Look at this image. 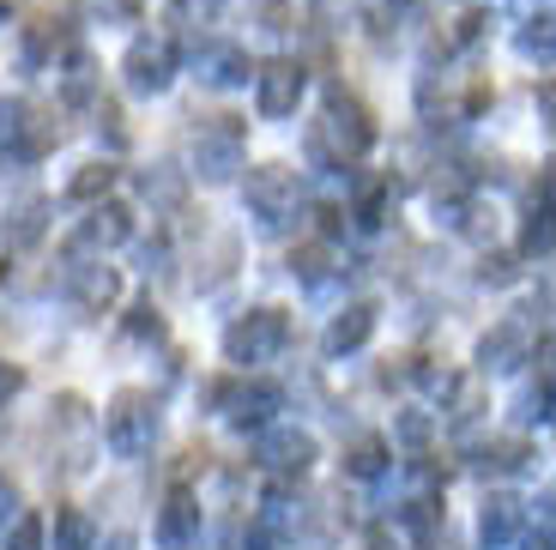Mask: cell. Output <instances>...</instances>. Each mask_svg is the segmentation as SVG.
Returning <instances> with one entry per match:
<instances>
[{"mask_svg":"<svg viewBox=\"0 0 556 550\" xmlns=\"http://www.w3.org/2000/svg\"><path fill=\"white\" fill-rule=\"evenodd\" d=\"M369 139H376V127H369V110H363L351 91H327V115L320 122H308V158H315L320 170H345L357 164L363 152H369Z\"/></svg>","mask_w":556,"mask_h":550,"instance_id":"1","label":"cell"},{"mask_svg":"<svg viewBox=\"0 0 556 550\" xmlns=\"http://www.w3.org/2000/svg\"><path fill=\"white\" fill-rule=\"evenodd\" d=\"M152 429H157V399L139 393V387H122L103 412V441L115 454H139V448H152Z\"/></svg>","mask_w":556,"mask_h":550,"instance_id":"2","label":"cell"},{"mask_svg":"<svg viewBox=\"0 0 556 550\" xmlns=\"http://www.w3.org/2000/svg\"><path fill=\"white\" fill-rule=\"evenodd\" d=\"M285 339H291L285 309H249L237 327L224 333V351H230L237 363H266V358H278V351H285Z\"/></svg>","mask_w":556,"mask_h":550,"instance_id":"3","label":"cell"},{"mask_svg":"<svg viewBox=\"0 0 556 550\" xmlns=\"http://www.w3.org/2000/svg\"><path fill=\"white\" fill-rule=\"evenodd\" d=\"M212 122H218V127L200 134L194 164H200V176H206V182H230L242 170V122H237V115H212Z\"/></svg>","mask_w":556,"mask_h":550,"instance_id":"4","label":"cell"},{"mask_svg":"<svg viewBox=\"0 0 556 550\" xmlns=\"http://www.w3.org/2000/svg\"><path fill=\"white\" fill-rule=\"evenodd\" d=\"M249 207L261 212L266 230H273V224H285V212L296 207V170H285V164L249 170Z\"/></svg>","mask_w":556,"mask_h":550,"instance_id":"5","label":"cell"},{"mask_svg":"<svg viewBox=\"0 0 556 550\" xmlns=\"http://www.w3.org/2000/svg\"><path fill=\"white\" fill-rule=\"evenodd\" d=\"M303 85H308V73L296 67V61H273V67H261V91H254V103H261L266 122H285V115L303 103Z\"/></svg>","mask_w":556,"mask_h":550,"instance_id":"6","label":"cell"},{"mask_svg":"<svg viewBox=\"0 0 556 550\" xmlns=\"http://www.w3.org/2000/svg\"><path fill=\"white\" fill-rule=\"evenodd\" d=\"M169 73H176V42L169 37H139L127 49V85L134 91H164Z\"/></svg>","mask_w":556,"mask_h":550,"instance_id":"7","label":"cell"},{"mask_svg":"<svg viewBox=\"0 0 556 550\" xmlns=\"http://www.w3.org/2000/svg\"><path fill=\"white\" fill-rule=\"evenodd\" d=\"M206 399H224V405H230V424H237V429H254V424H266V417L278 412V387H273V382H249V387L212 382Z\"/></svg>","mask_w":556,"mask_h":550,"instance_id":"8","label":"cell"},{"mask_svg":"<svg viewBox=\"0 0 556 550\" xmlns=\"http://www.w3.org/2000/svg\"><path fill=\"white\" fill-rule=\"evenodd\" d=\"M115 297H122V273H115V266L91 261V266H79V273H73V303H79L85 315L115 309Z\"/></svg>","mask_w":556,"mask_h":550,"instance_id":"9","label":"cell"},{"mask_svg":"<svg viewBox=\"0 0 556 550\" xmlns=\"http://www.w3.org/2000/svg\"><path fill=\"white\" fill-rule=\"evenodd\" d=\"M261 460L273 472H308V460H315V436L308 429H273L261 448Z\"/></svg>","mask_w":556,"mask_h":550,"instance_id":"10","label":"cell"},{"mask_svg":"<svg viewBox=\"0 0 556 550\" xmlns=\"http://www.w3.org/2000/svg\"><path fill=\"white\" fill-rule=\"evenodd\" d=\"M194 533H200V502H194L188 490H176V496L164 502V514H157V545H164V550H181Z\"/></svg>","mask_w":556,"mask_h":550,"instance_id":"11","label":"cell"},{"mask_svg":"<svg viewBox=\"0 0 556 550\" xmlns=\"http://www.w3.org/2000/svg\"><path fill=\"white\" fill-rule=\"evenodd\" d=\"M369 333H376V303H351L345 315L327 327V351H333V358H345V351L369 345Z\"/></svg>","mask_w":556,"mask_h":550,"instance_id":"12","label":"cell"},{"mask_svg":"<svg viewBox=\"0 0 556 550\" xmlns=\"http://www.w3.org/2000/svg\"><path fill=\"white\" fill-rule=\"evenodd\" d=\"M127 236H134V218H127V207H110V200L79 224V242L85 248H115V242H127Z\"/></svg>","mask_w":556,"mask_h":550,"instance_id":"13","label":"cell"},{"mask_svg":"<svg viewBox=\"0 0 556 550\" xmlns=\"http://www.w3.org/2000/svg\"><path fill=\"white\" fill-rule=\"evenodd\" d=\"M515 533H520V502H515V496H490V502H484V521H478L484 550H502Z\"/></svg>","mask_w":556,"mask_h":550,"instance_id":"14","label":"cell"},{"mask_svg":"<svg viewBox=\"0 0 556 550\" xmlns=\"http://www.w3.org/2000/svg\"><path fill=\"white\" fill-rule=\"evenodd\" d=\"M333 266H339L333 242H303V248H291V273L303 278V285H327V278H333Z\"/></svg>","mask_w":556,"mask_h":550,"instance_id":"15","label":"cell"},{"mask_svg":"<svg viewBox=\"0 0 556 550\" xmlns=\"http://www.w3.org/2000/svg\"><path fill=\"white\" fill-rule=\"evenodd\" d=\"M91 91H98V67H91V55H85V49H67L61 97H67V103H91Z\"/></svg>","mask_w":556,"mask_h":550,"instance_id":"16","label":"cell"},{"mask_svg":"<svg viewBox=\"0 0 556 550\" xmlns=\"http://www.w3.org/2000/svg\"><path fill=\"white\" fill-rule=\"evenodd\" d=\"M200 73H206L212 85H242L254 67H249L242 49H206V55H200Z\"/></svg>","mask_w":556,"mask_h":550,"instance_id":"17","label":"cell"},{"mask_svg":"<svg viewBox=\"0 0 556 550\" xmlns=\"http://www.w3.org/2000/svg\"><path fill=\"white\" fill-rule=\"evenodd\" d=\"M115 176H122V170L115 164H85L79 176H73V200H85V207H98V200H110V188H115Z\"/></svg>","mask_w":556,"mask_h":550,"instance_id":"18","label":"cell"},{"mask_svg":"<svg viewBox=\"0 0 556 550\" xmlns=\"http://www.w3.org/2000/svg\"><path fill=\"white\" fill-rule=\"evenodd\" d=\"M478 358H484V370H515V358H520V327L515 321L490 333V339L478 345Z\"/></svg>","mask_w":556,"mask_h":550,"instance_id":"19","label":"cell"},{"mask_svg":"<svg viewBox=\"0 0 556 550\" xmlns=\"http://www.w3.org/2000/svg\"><path fill=\"white\" fill-rule=\"evenodd\" d=\"M381 466H388V448H381L376 436H363L357 448L345 454V472H351V478H381Z\"/></svg>","mask_w":556,"mask_h":550,"instance_id":"20","label":"cell"},{"mask_svg":"<svg viewBox=\"0 0 556 550\" xmlns=\"http://www.w3.org/2000/svg\"><path fill=\"white\" fill-rule=\"evenodd\" d=\"M55 550H91V521H85L79 509L55 514Z\"/></svg>","mask_w":556,"mask_h":550,"instance_id":"21","label":"cell"},{"mask_svg":"<svg viewBox=\"0 0 556 550\" xmlns=\"http://www.w3.org/2000/svg\"><path fill=\"white\" fill-rule=\"evenodd\" d=\"M25 122H30V103H0V152H18L25 146Z\"/></svg>","mask_w":556,"mask_h":550,"instance_id":"22","label":"cell"},{"mask_svg":"<svg viewBox=\"0 0 556 550\" xmlns=\"http://www.w3.org/2000/svg\"><path fill=\"white\" fill-rule=\"evenodd\" d=\"M532 460V448L520 436H508V441H490V454H484V466L490 472H520Z\"/></svg>","mask_w":556,"mask_h":550,"instance_id":"23","label":"cell"},{"mask_svg":"<svg viewBox=\"0 0 556 550\" xmlns=\"http://www.w3.org/2000/svg\"><path fill=\"white\" fill-rule=\"evenodd\" d=\"M520 254H527V261H544V254H551V224H544V193H539V207H532V218H527V236H520Z\"/></svg>","mask_w":556,"mask_h":550,"instance_id":"24","label":"cell"},{"mask_svg":"<svg viewBox=\"0 0 556 550\" xmlns=\"http://www.w3.org/2000/svg\"><path fill=\"white\" fill-rule=\"evenodd\" d=\"M381 218H388V182H369L363 200H357V224H363V230H376Z\"/></svg>","mask_w":556,"mask_h":550,"instance_id":"25","label":"cell"},{"mask_svg":"<svg viewBox=\"0 0 556 550\" xmlns=\"http://www.w3.org/2000/svg\"><path fill=\"white\" fill-rule=\"evenodd\" d=\"M7 550H42V514H18Z\"/></svg>","mask_w":556,"mask_h":550,"instance_id":"26","label":"cell"},{"mask_svg":"<svg viewBox=\"0 0 556 550\" xmlns=\"http://www.w3.org/2000/svg\"><path fill=\"white\" fill-rule=\"evenodd\" d=\"M146 200H157V207H176V200H181V176H169V170L146 176Z\"/></svg>","mask_w":556,"mask_h":550,"instance_id":"27","label":"cell"},{"mask_svg":"<svg viewBox=\"0 0 556 550\" xmlns=\"http://www.w3.org/2000/svg\"><path fill=\"white\" fill-rule=\"evenodd\" d=\"M430 417H424V412H405L400 417V441H405V448H424V441H430Z\"/></svg>","mask_w":556,"mask_h":550,"instance_id":"28","label":"cell"},{"mask_svg":"<svg viewBox=\"0 0 556 550\" xmlns=\"http://www.w3.org/2000/svg\"><path fill=\"white\" fill-rule=\"evenodd\" d=\"M484 285H515V254H484Z\"/></svg>","mask_w":556,"mask_h":550,"instance_id":"29","label":"cell"},{"mask_svg":"<svg viewBox=\"0 0 556 550\" xmlns=\"http://www.w3.org/2000/svg\"><path fill=\"white\" fill-rule=\"evenodd\" d=\"M37 236H42V207L30 200V207L18 212V224H13V242H37Z\"/></svg>","mask_w":556,"mask_h":550,"instance_id":"30","label":"cell"},{"mask_svg":"<svg viewBox=\"0 0 556 550\" xmlns=\"http://www.w3.org/2000/svg\"><path fill=\"white\" fill-rule=\"evenodd\" d=\"M532 25H539V30H527L520 49H527V55H551V18H532Z\"/></svg>","mask_w":556,"mask_h":550,"instance_id":"31","label":"cell"},{"mask_svg":"<svg viewBox=\"0 0 556 550\" xmlns=\"http://www.w3.org/2000/svg\"><path fill=\"white\" fill-rule=\"evenodd\" d=\"M127 333H139V339L152 333V339H157V309H134V321H127Z\"/></svg>","mask_w":556,"mask_h":550,"instance_id":"32","label":"cell"},{"mask_svg":"<svg viewBox=\"0 0 556 550\" xmlns=\"http://www.w3.org/2000/svg\"><path fill=\"white\" fill-rule=\"evenodd\" d=\"M13 514H18V490L0 478V533H7V521H13Z\"/></svg>","mask_w":556,"mask_h":550,"instance_id":"33","label":"cell"},{"mask_svg":"<svg viewBox=\"0 0 556 550\" xmlns=\"http://www.w3.org/2000/svg\"><path fill=\"white\" fill-rule=\"evenodd\" d=\"M98 13H103V18H134L139 0H98Z\"/></svg>","mask_w":556,"mask_h":550,"instance_id":"34","label":"cell"}]
</instances>
